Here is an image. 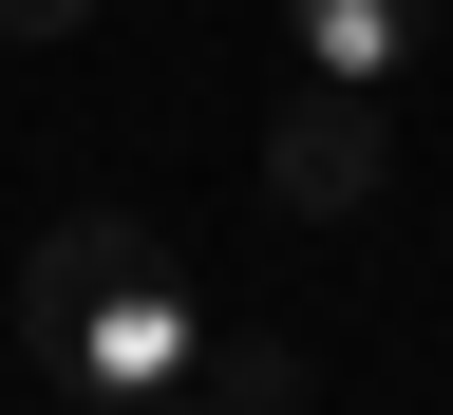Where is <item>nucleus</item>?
I'll use <instances>...</instances> for the list:
<instances>
[{"instance_id": "f257e3e1", "label": "nucleus", "mask_w": 453, "mask_h": 415, "mask_svg": "<svg viewBox=\"0 0 453 415\" xmlns=\"http://www.w3.org/2000/svg\"><path fill=\"white\" fill-rule=\"evenodd\" d=\"M19 359L76 396V415H151V396H189L208 303H189V265H170L133 208H76V227L19 246Z\"/></svg>"}, {"instance_id": "f03ea898", "label": "nucleus", "mask_w": 453, "mask_h": 415, "mask_svg": "<svg viewBox=\"0 0 453 415\" xmlns=\"http://www.w3.org/2000/svg\"><path fill=\"white\" fill-rule=\"evenodd\" d=\"M378 170H396V133H378V76H321V57H303V95L265 113V189L303 208V227H340V208H378Z\"/></svg>"}, {"instance_id": "7ed1b4c3", "label": "nucleus", "mask_w": 453, "mask_h": 415, "mask_svg": "<svg viewBox=\"0 0 453 415\" xmlns=\"http://www.w3.org/2000/svg\"><path fill=\"white\" fill-rule=\"evenodd\" d=\"M416 19H434V0H283V57H321V76H378V95H396Z\"/></svg>"}, {"instance_id": "20e7f679", "label": "nucleus", "mask_w": 453, "mask_h": 415, "mask_svg": "<svg viewBox=\"0 0 453 415\" xmlns=\"http://www.w3.org/2000/svg\"><path fill=\"white\" fill-rule=\"evenodd\" d=\"M189 396H226V415H283V396H303V359H283V340H208V359H189Z\"/></svg>"}, {"instance_id": "39448f33", "label": "nucleus", "mask_w": 453, "mask_h": 415, "mask_svg": "<svg viewBox=\"0 0 453 415\" xmlns=\"http://www.w3.org/2000/svg\"><path fill=\"white\" fill-rule=\"evenodd\" d=\"M95 19V0H0V38H76Z\"/></svg>"}]
</instances>
